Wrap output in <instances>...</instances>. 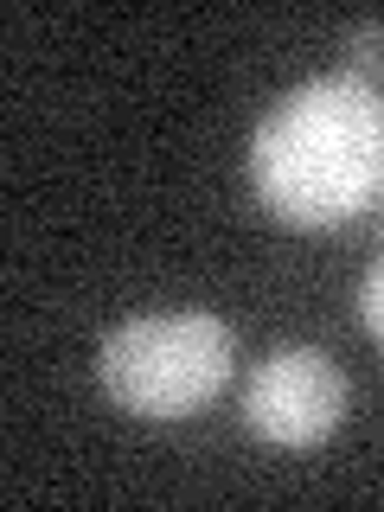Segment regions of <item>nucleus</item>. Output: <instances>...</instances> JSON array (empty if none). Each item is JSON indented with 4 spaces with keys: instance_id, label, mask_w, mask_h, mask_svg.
<instances>
[{
    "instance_id": "f257e3e1",
    "label": "nucleus",
    "mask_w": 384,
    "mask_h": 512,
    "mask_svg": "<svg viewBox=\"0 0 384 512\" xmlns=\"http://www.w3.org/2000/svg\"><path fill=\"white\" fill-rule=\"evenodd\" d=\"M250 180L288 224L359 218L384 192V90L372 77H314L256 128Z\"/></svg>"
},
{
    "instance_id": "f03ea898",
    "label": "nucleus",
    "mask_w": 384,
    "mask_h": 512,
    "mask_svg": "<svg viewBox=\"0 0 384 512\" xmlns=\"http://www.w3.org/2000/svg\"><path fill=\"white\" fill-rule=\"evenodd\" d=\"M237 333L218 314H148L103 340V391L135 416H192L231 378Z\"/></svg>"
},
{
    "instance_id": "7ed1b4c3",
    "label": "nucleus",
    "mask_w": 384,
    "mask_h": 512,
    "mask_svg": "<svg viewBox=\"0 0 384 512\" xmlns=\"http://www.w3.org/2000/svg\"><path fill=\"white\" fill-rule=\"evenodd\" d=\"M346 416V372L314 346H282L244 384V423L276 448H314Z\"/></svg>"
},
{
    "instance_id": "20e7f679",
    "label": "nucleus",
    "mask_w": 384,
    "mask_h": 512,
    "mask_svg": "<svg viewBox=\"0 0 384 512\" xmlns=\"http://www.w3.org/2000/svg\"><path fill=\"white\" fill-rule=\"evenodd\" d=\"M359 314H365V333L384 346V256L372 263V276H365V288H359Z\"/></svg>"
},
{
    "instance_id": "39448f33",
    "label": "nucleus",
    "mask_w": 384,
    "mask_h": 512,
    "mask_svg": "<svg viewBox=\"0 0 384 512\" xmlns=\"http://www.w3.org/2000/svg\"><path fill=\"white\" fill-rule=\"evenodd\" d=\"M352 58L359 64H384V26H352Z\"/></svg>"
}]
</instances>
